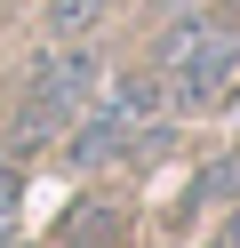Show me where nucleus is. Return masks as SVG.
<instances>
[{
    "label": "nucleus",
    "mask_w": 240,
    "mask_h": 248,
    "mask_svg": "<svg viewBox=\"0 0 240 248\" xmlns=\"http://www.w3.org/2000/svg\"><path fill=\"white\" fill-rule=\"evenodd\" d=\"M240 72V8H184V16L160 32V88L168 104L200 112L232 88Z\"/></svg>",
    "instance_id": "nucleus-1"
},
{
    "label": "nucleus",
    "mask_w": 240,
    "mask_h": 248,
    "mask_svg": "<svg viewBox=\"0 0 240 248\" xmlns=\"http://www.w3.org/2000/svg\"><path fill=\"white\" fill-rule=\"evenodd\" d=\"M96 80H104V64H96V48H80V40H64V48H40L24 72V96H16V136H64L80 112H88Z\"/></svg>",
    "instance_id": "nucleus-2"
},
{
    "label": "nucleus",
    "mask_w": 240,
    "mask_h": 248,
    "mask_svg": "<svg viewBox=\"0 0 240 248\" xmlns=\"http://www.w3.org/2000/svg\"><path fill=\"white\" fill-rule=\"evenodd\" d=\"M160 96H168V88H160L152 72H128V80L112 88L104 104H88V112L64 128V160H72V168H104V160H120V152L136 144L144 128H152Z\"/></svg>",
    "instance_id": "nucleus-3"
},
{
    "label": "nucleus",
    "mask_w": 240,
    "mask_h": 248,
    "mask_svg": "<svg viewBox=\"0 0 240 248\" xmlns=\"http://www.w3.org/2000/svg\"><path fill=\"white\" fill-rule=\"evenodd\" d=\"M208 200H240V152H224V160L192 184V208H208Z\"/></svg>",
    "instance_id": "nucleus-4"
},
{
    "label": "nucleus",
    "mask_w": 240,
    "mask_h": 248,
    "mask_svg": "<svg viewBox=\"0 0 240 248\" xmlns=\"http://www.w3.org/2000/svg\"><path fill=\"white\" fill-rule=\"evenodd\" d=\"M104 8H112V0H48V32H64V40H72V32H88Z\"/></svg>",
    "instance_id": "nucleus-5"
},
{
    "label": "nucleus",
    "mask_w": 240,
    "mask_h": 248,
    "mask_svg": "<svg viewBox=\"0 0 240 248\" xmlns=\"http://www.w3.org/2000/svg\"><path fill=\"white\" fill-rule=\"evenodd\" d=\"M16 192H24V176H16V160H0V224H8V208H16Z\"/></svg>",
    "instance_id": "nucleus-6"
},
{
    "label": "nucleus",
    "mask_w": 240,
    "mask_h": 248,
    "mask_svg": "<svg viewBox=\"0 0 240 248\" xmlns=\"http://www.w3.org/2000/svg\"><path fill=\"white\" fill-rule=\"evenodd\" d=\"M216 248H240V216H232V224H224V232H216Z\"/></svg>",
    "instance_id": "nucleus-7"
}]
</instances>
